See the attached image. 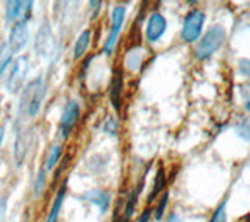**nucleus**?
I'll list each match as a JSON object with an SVG mask.
<instances>
[{"mask_svg":"<svg viewBox=\"0 0 250 222\" xmlns=\"http://www.w3.org/2000/svg\"><path fill=\"white\" fill-rule=\"evenodd\" d=\"M239 92H241V96H242V100H244L246 111L250 114V83L242 85L241 88H239Z\"/></svg>","mask_w":250,"mask_h":222,"instance_id":"obj_25","label":"nucleus"},{"mask_svg":"<svg viewBox=\"0 0 250 222\" xmlns=\"http://www.w3.org/2000/svg\"><path fill=\"white\" fill-rule=\"evenodd\" d=\"M33 2H18V0H10L6 2L5 8V14H6V21L8 22H19V21H25L28 22L31 10H33Z\"/></svg>","mask_w":250,"mask_h":222,"instance_id":"obj_9","label":"nucleus"},{"mask_svg":"<svg viewBox=\"0 0 250 222\" xmlns=\"http://www.w3.org/2000/svg\"><path fill=\"white\" fill-rule=\"evenodd\" d=\"M3 127H0V150H2V141H3Z\"/></svg>","mask_w":250,"mask_h":222,"instance_id":"obj_31","label":"nucleus"},{"mask_svg":"<svg viewBox=\"0 0 250 222\" xmlns=\"http://www.w3.org/2000/svg\"><path fill=\"white\" fill-rule=\"evenodd\" d=\"M61 152H62V147H61L60 144H55V146L52 147V150H50L49 156L45 158V168H44L45 171H50V169H53V166L60 161Z\"/></svg>","mask_w":250,"mask_h":222,"instance_id":"obj_21","label":"nucleus"},{"mask_svg":"<svg viewBox=\"0 0 250 222\" xmlns=\"http://www.w3.org/2000/svg\"><path fill=\"white\" fill-rule=\"evenodd\" d=\"M227 202H229V199L225 197V199L217 205V208L213 213L209 222H227Z\"/></svg>","mask_w":250,"mask_h":222,"instance_id":"obj_22","label":"nucleus"},{"mask_svg":"<svg viewBox=\"0 0 250 222\" xmlns=\"http://www.w3.org/2000/svg\"><path fill=\"white\" fill-rule=\"evenodd\" d=\"M6 208H8V199L6 197H2V199H0V222H5Z\"/></svg>","mask_w":250,"mask_h":222,"instance_id":"obj_28","label":"nucleus"},{"mask_svg":"<svg viewBox=\"0 0 250 222\" xmlns=\"http://www.w3.org/2000/svg\"><path fill=\"white\" fill-rule=\"evenodd\" d=\"M82 199L92 203V205H96V207H99L100 213L104 215V213H106V210L109 207L111 196H109V193L104 191V189H91V191L82 194Z\"/></svg>","mask_w":250,"mask_h":222,"instance_id":"obj_12","label":"nucleus"},{"mask_svg":"<svg viewBox=\"0 0 250 222\" xmlns=\"http://www.w3.org/2000/svg\"><path fill=\"white\" fill-rule=\"evenodd\" d=\"M47 85L42 75L36 77L33 82H30L22 91L19 102V119L21 117H36L41 105L45 99Z\"/></svg>","mask_w":250,"mask_h":222,"instance_id":"obj_1","label":"nucleus"},{"mask_svg":"<svg viewBox=\"0 0 250 222\" xmlns=\"http://www.w3.org/2000/svg\"><path fill=\"white\" fill-rule=\"evenodd\" d=\"M91 43V30H84L83 33H80V36L77 38L75 45H74V58L80 60L83 55L86 53Z\"/></svg>","mask_w":250,"mask_h":222,"instance_id":"obj_18","label":"nucleus"},{"mask_svg":"<svg viewBox=\"0 0 250 222\" xmlns=\"http://www.w3.org/2000/svg\"><path fill=\"white\" fill-rule=\"evenodd\" d=\"M45 181H47V171L42 168V169H39L38 174H36V178L33 181V194L35 197H39L42 194V191L45 189Z\"/></svg>","mask_w":250,"mask_h":222,"instance_id":"obj_20","label":"nucleus"},{"mask_svg":"<svg viewBox=\"0 0 250 222\" xmlns=\"http://www.w3.org/2000/svg\"><path fill=\"white\" fill-rule=\"evenodd\" d=\"M78 117H80V105L75 100H67L58 124V134L62 141H66L69 134L72 133L74 127L78 122Z\"/></svg>","mask_w":250,"mask_h":222,"instance_id":"obj_6","label":"nucleus"},{"mask_svg":"<svg viewBox=\"0 0 250 222\" xmlns=\"http://www.w3.org/2000/svg\"><path fill=\"white\" fill-rule=\"evenodd\" d=\"M30 39V28H28V22L25 21H19L16 22L13 28H11V33H10V39H8V45L13 53H18L22 49H25V45Z\"/></svg>","mask_w":250,"mask_h":222,"instance_id":"obj_8","label":"nucleus"},{"mask_svg":"<svg viewBox=\"0 0 250 222\" xmlns=\"http://www.w3.org/2000/svg\"><path fill=\"white\" fill-rule=\"evenodd\" d=\"M27 74H28V58L27 57L16 58L11 63L10 70H8L3 78L5 89L11 94L19 92L23 82H25V78H27Z\"/></svg>","mask_w":250,"mask_h":222,"instance_id":"obj_4","label":"nucleus"},{"mask_svg":"<svg viewBox=\"0 0 250 222\" xmlns=\"http://www.w3.org/2000/svg\"><path fill=\"white\" fill-rule=\"evenodd\" d=\"M205 25V13L200 10H191L185 16L183 27H182V39L185 43L191 44L200 38V33Z\"/></svg>","mask_w":250,"mask_h":222,"instance_id":"obj_5","label":"nucleus"},{"mask_svg":"<svg viewBox=\"0 0 250 222\" xmlns=\"http://www.w3.org/2000/svg\"><path fill=\"white\" fill-rule=\"evenodd\" d=\"M11 58H13V52L10 49V45H8V43L0 45V77L3 75L6 67L11 65Z\"/></svg>","mask_w":250,"mask_h":222,"instance_id":"obj_19","label":"nucleus"},{"mask_svg":"<svg viewBox=\"0 0 250 222\" xmlns=\"http://www.w3.org/2000/svg\"><path fill=\"white\" fill-rule=\"evenodd\" d=\"M166 222H185V221H183L182 218H180L178 215H175V213H170Z\"/></svg>","mask_w":250,"mask_h":222,"instance_id":"obj_30","label":"nucleus"},{"mask_svg":"<svg viewBox=\"0 0 250 222\" xmlns=\"http://www.w3.org/2000/svg\"><path fill=\"white\" fill-rule=\"evenodd\" d=\"M164 186H166V172H164V168H158L156 171V176H155V180H153V186H152V191L147 197V203H152L156 197H158L160 193H163Z\"/></svg>","mask_w":250,"mask_h":222,"instance_id":"obj_17","label":"nucleus"},{"mask_svg":"<svg viewBox=\"0 0 250 222\" xmlns=\"http://www.w3.org/2000/svg\"><path fill=\"white\" fill-rule=\"evenodd\" d=\"M167 202H169V194L164 193L161 196V199L158 202V205H156V208L153 211V216H155V221H161L163 219V215L164 211H166V207H167Z\"/></svg>","mask_w":250,"mask_h":222,"instance_id":"obj_24","label":"nucleus"},{"mask_svg":"<svg viewBox=\"0 0 250 222\" xmlns=\"http://www.w3.org/2000/svg\"><path fill=\"white\" fill-rule=\"evenodd\" d=\"M0 105H2V100H0Z\"/></svg>","mask_w":250,"mask_h":222,"instance_id":"obj_32","label":"nucleus"},{"mask_svg":"<svg viewBox=\"0 0 250 222\" xmlns=\"http://www.w3.org/2000/svg\"><path fill=\"white\" fill-rule=\"evenodd\" d=\"M64 197H66V181H64V185L60 188L57 197H55L49 216L45 218V222H58L60 213H61V207H62V202H64Z\"/></svg>","mask_w":250,"mask_h":222,"instance_id":"obj_15","label":"nucleus"},{"mask_svg":"<svg viewBox=\"0 0 250 222\" xmlns=\"http://www.w3.org/2000/svg\"><path fill=\"white\" fill-rule=\"evenodd\" d=\"M30 144H31V132L30 130L19 132L18 138H16V142H14V164H16V168H21V166L23 164V161H25Z\"/></svg>","mask_w":250,"mask_h":222,"instance_id":"obj_11","label":"nucleus"},{"mask_svg":"<svg viewBox=\"0 0 250 222\" xmlns=\"http://www.w3.org/2000/svg\"><path fill=\"white\" fill-rule=\"evenodd\" d=\"M146 176H147V171L144 174L143 180L139 181V186L133 189V191L127 197V202H125V210H124V219L125 221H128L133 216V213H135L136 203H138V199H139V194L143 193V188H144V178H146Z\"/></svg>","mask_w":250,"mask_h":222,"instance_id":"obj_14","label":"nucleus"},{"mask_svg":"<svg viewBox=\"0 0 250 222\" xmlns=\"http://www.w3.org/2000/svg\"><path fill=\"white\" fill-rule=\"evenodd\" d=\"M105 132L109 133V134H116L117 133V122L114 121V119L109 117L108 121L105 122Z\"/></svg>","mask_w":250,"mask_h":222,"instance_id":"obj_27","label":"nucleus"},{"mask_svg":"<svg viewBox=\"0 0 250 222\" xmlns=\"http://www.w3.org/2000/svg\"><path fill=\"white\" fill-rule=\"evenodd\" d=\"M225 36L227 33L222 25L211 27L207 33L202 36L199 44L194 47V57L197 60H208L209 57H213L225 43Z\"/></svg>","mask_w":250,"mask_h":222,"instance_id":"obj_2","label":"nucleus"},{"mask_svg":"<svg viewBox=\"0 0 250 222\" xmlns=\"http://www.w3.org/2000/svg\"><path fill=\"white\" fill-rule=\"evenodd\" d=\"M167 22L164 19V16L160 13H153L147 21V28H146V38L148 43H156L163 38L166 33Z\"/></svg>","mask_w":250,"mask_h":222,"instance_id":"obj_10","label":"nucleus"},{"mask_svg":"<svg viewBox=\"0 0 250 222\" xmlns=\"http://www.w3.org/2000/svg\"><path fill=\"white\" fill-rule=\"evenodd\" d=\"M150 216H152V208H146L138 218V222H148L150 221Z\"/></svg>","mask_w":250,"mask_h":222,"instance_id":"obj_29","label":"nucleus"},{"mask_svg":"<svg viewBox=\"0 0 250 222\" xmlns=\"http://www.w3.org/2000/svg\"><path fill=\"white\" fill-rule=\"evenodd\" d=\"M247 222H250V221H247Z\"/></svg>","mask_w":250,"mask_h":222,"instance_id":"obj_33","label":"nucleus"},{"mask_svg":"<svg viewBox=\"0 0 250 222\" xmlns=\"http://www.w3.org/2000/svg\"><path fill=\"white\" fill-rule=\"evenodd\" d=\"M121 94H122V74L116 72L109 83V100L116 111L121 110Z\"/></svg>","mask_w":250,"mask_h":222,"instance_id":"obj_13","label":"nucleus"},{"mask_svg":"<svg viewBox=\"0 0 250 222\" xmlns=\"http://www.w3.org/2000/svg\"><path fill=\"white\" fill-rule=\"evenodd\" d=\"M125 13H127L125 6H114L113 8V11H111V30H109L108 38L104 44V53H106V55H111L114 50V45L117 43V39H119L121 30L124 25V21H125Z\"/></svg>","mask_w":250,"mask_h":222,"instance_id":"obj_7","label":"nucleus"},{"mask_svg":"<svg viewBox=\"0 0 250 222\" xmlns=\"http://www.w3.org/2000/svg\"><path fill=\"white\" fill-rule=\"evenodd\" d=\"M143 49L141 47H133L127 53H125V67L128 70H139L143 65Z\"/></svg>","mask_w":250,"mask_h":222,"instance_id":"obj_16","label":"nucleus"},{"mask_svg":"<svg viewBox=\"0 0 250 222\" xmlns=\"http://www.w3.org/2000/svg\"><path fill=\"white\" fill-rule=\"evenodd\" d=\"M236 134L242 141H246L250 144V121L242 119V121L236 125Z\"/></svg>","mask_w":250,"mask_h":222,"instance_id":"obj_23","label":"nucleus"},{"mask_svg":"<svg viewBox=\"0 0 250 222\" xmlns=\"http://www.w3.org/2000/svg\"><path fill=\"white\" fill-rule=\"evenodd\" d=\"M238 67H239V72H241L242 75L247 77V78H250V60H249V58H242V60H239Z\"/></svg>","mask_w":250,"mask_h":222,"instance_id":"obj_26","label":"nucleus"},{"mask_svg":"<svg viewBox=\"0 0 250 222\" xmlns=\"http://www.w3.org/2000/svg\"><path fill=\"white\" fill-rule=\"evenodd\" d=\"M35 52L38 53L39 58L45 61H53L57 60L58 55V43L55 33L50 27L49 22H42V25L39 27L36 38H35Z\"/></svg>","mask_w":250,"mask_h":222,"instance_id":"obj_3","label":"nucleus"}]
</instances>
